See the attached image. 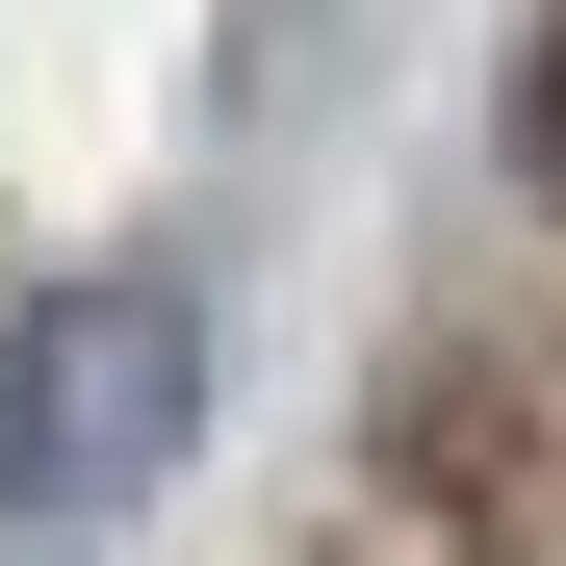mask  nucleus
<instances>
[{
	"mask_svg": "<svg viewBox=\"0 0 566 566\" xmlns=\"http://www.w3.org/2000/svg\"><path fill=\"white\" fill-rule=\"evenodd\" d=\"M180 438H207V310H180L155 258H77L0 310V541H104L180 490Z\"/></svg>",
	"mask_w": 566,
	"mask_h": 566,
	"instance_id": "nucleus-1",
	"label": "nucleus"
},
{
	"mask_svg": "<svg viewBox=\"0 0 566 566\" xmlns=\"http://www.w3.org/2000/svg\"><path fill=\"white\" fill-rule=\"evenodd\" d=\"M515 180H541V207H566V27L515 52Z\"/></svg>",
	"mask_w": 566,
	"mask_h": 566,
	"instance_id": "nucleus-2",
	"label": "nucleus"
}]
</instances>
